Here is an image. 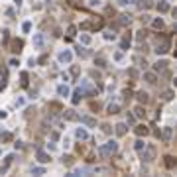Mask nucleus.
<instances>
[{"label":"nucleus","mask_w":177,"mask_h":177,"mask_svg":"<svg viewBox=\"0 0 177 177\" xmlns=\"http://www.w3.org/2000/svg\"><path fill=\"white\" fill-rule=\"evenodd\" d=\"M144 81L149 83V85H155L158 83V73H155V71H146L144 73Z\"/></svg>","instance_id":"nucleus-3"},{"label":"nucleus","mask_w":177,"mask_h":177,"mask_svg":"<svg viewBox=\"0 0 177 177\" xmlns=\"http://www.w3.org/2000/svg\"><path fill=\"white\" fill-rule=\"evenodd\" d=\"M22 47H24L22 39H14V42H12V51H14V53H20V51H22Z\"/></svg>","instance_id":"nucleus-16"},{"label":"nucleus","mask_w":177,"mask_h":177,"mask_svg":"<svg viewBox=\"0 0 177 177\" xmlns=\"http://www.w3.org/2000/svg\"><path fill=\"white\" fill-rule=\"evenodd\" d=\"M83 97H85L83 89H81V87H79V89H75V93H73V98H71V103H73V104H79Z\"/></svg>","instance_id":"nucleus-8"},{"label":"nucleus","mask_w":177,"mask_h":177,"mask_svg":"<svg viewBox=\"0 0 177 177\" xmlns=\"http://www.w3.org/2000/svg\"><path fill=\"white\" fill-rule=\"evenodd\" d=\"M51 140H59V134H57V132H51Z\"/></svg>","instance_id":"nucleus-47"},{"label":"nucleus","mask_w":177,"mask_h":177,"mask_svg":"<svg viewBox=\"0 0 177 177\" xmlns=\"http://www.w3.org/2000/svg\"><path fill=\"white\" fill-rule=\"evenodd\" d=\"M32 173H36V175H43V173H45V169H43V167H33Z\"/></svg>","instance_id":"nucleus-39"},{"label":"nucleus","mask_w":177,"mask_h":177,"mask_svg":"<svg viewBox=\"0 0 177 177\" xmlns=\"http://www.w3.org/2000/svg\"><path fill=\"white\" fill-rule=\"evenodd\" d=\"M75 53H77L79 57H89V55H91V51H89V49H85V47H81V45H77Z\"/></svg>","instance_id":"nucleus-19"},{"label":"nucleus","mask_w":177,"mask_h":177,"mask_svg":"<svg viewBox=\"0 0 177 177\" xmlns=\"http://www.w3.org/2000/svg\"><path fill=\"white\" fill-rule=\"evenodd\" d=\"M12 159H14V155H12V154H8V155H6V158H4V165L0 167V171H2V173H4L6 169H8V165H10V163H12Z\"/></svg>","instance_id":"nucleus-18"},{"label":"nucleus","mask_w":177,"mask_h":177,"mask_svg":"<svg viewBox=\"0 0 177 177\" xmlns=\"http://www.w3.org/2000/svg\"><path fill=\"white\" fill-rule=\"evenodd\" d=\"M81 43H85V45H89V43H91V36H87V33H83V36H81Z\"/></svg>","instance_id":"nucleus-36"},{"label":"nucleus","mask_w":177,"mask_h":177,"mask_svg":"<svg viewBox=\"0 0 177 177\" xmlns=\"http://www.w3.org/2000/svg\"><path fill=\"white\" fill-rule=\"evenodd\" d=\"M67 33H69V37L77 36V26H69V28H67Z\"/></svg>","instance_id":"nucleus-34"},{"label":"nucleus","mask_w":177,"mask_h":177,"mask_svg":"<svg viewBox=\"0 0 177 177\" xmlns=\"http://www.w3.org/2000/svg\"><path fill=\"white\" fill-rule=\"evenodd\" d=\"M75 134H77V138H79V140H89V132L85 130V128H77V132H75Z\"/></svg>","instance_id":"nucleus-15"},{"label":"nucleus","mask_w":177,"mask_h":177,"mask_svg":"<svg viewBox=\"0 0 177 177\" xmlns=\"http://www.w3.org/2000/svg\"><path fill=\"white\" fill-rule=\"evenodd\" d=\"M134 132H136V136H140V138H142V136H148L149 134V128H148V126H144V124H140V126H136V128H134Z\"/></svg>","instance_id":"nucleus-10"},{"label":"nucleus","mask_w":177,"mask_h":177,"mask_svg":"<svg viewBox=\"0 0 177 177\" xmlns=\"http://www.w3.org/2000/svg\"><path fill=\"white\" fill-rule=\"evenodd\" d=\"M20 77H22V87H28V73H26V71H22V73H20Z\"/></svg>","instance_id":"nucleus-33"},{"label":"nucleus","mask_w":177,"mask_h":177,"mask_svg":"<svg viewBox=\"0 0 177 177\" xmlns=\"http://www.w3.org/2000/svg\"><path fill=\"white\" fill-rule=\"evenodd\" d=\"M0 138L4 142H12V134H8V132H4L2 128H0Z\"/></svg>","instance_id":"nucleus-26"},{"label":"nucleus","mask_w":177,"mask_h":177,"mask_svg":"<svg viewBox=\"0 0 177 177\" xmlns=\"http://www.w3.org/2000/svg\"><path fill=\"white\" fill-rule=\"evenodd\" d=\"M140 6H142V10L144 8H152V0H140Z\"/></svg>","instance_id":"nucleus-35"},{"label":"nucleus","mask_w":177,"mask_h":177,"mask_svg":"<svg viewBox=\"0 0 177 177\" xmlns=\"http://www.w3.org/2000/svg\"><path fill=\"white\" fill-rule=\"evenodd\" d=\"M57 94H59V97H69V87H67V85H59V87H57Z\"/></svg>","instance_id":"nucleus-17"},{"label":"nucleus","mask_w":177,"mask_h":177,"mask_svg":"<svg viewBox=\"0 0 177 177\" xmlns=\"http://www.w3.org/2000/svg\"><path fill=\"white\" fill-rule=\"evenodd\" d=\"M144 148H146L144 140H136V142H134V149H136V152H138V154H140V152H142V149H144Z\"/></svg>","instance_id":"nucleus-24"},{"label":"nucleus","mask_w":177,"mask_h":177,"mask_svg":"<svg viewBox=\"0 0 177 177\" xmlns=\"http://www.w3.org/2000/svg\"><path fill=\"white\" fill-rule=\"evenodd\" d=\"M71 59H73V53H71L69 49L59 53V63H71Z\"/></svg>","instance_id":"nucleus-6"},{"label":"nucleus","mask_w":177,"mask_h":177,"mask_svg":"<svg viewBox=\"0 0 177 177\" xmlns=\"http://www.w3.org/2000/svg\"><path fill=\"white\" fill-rule=\"evenodd\" d=\"M116 152H118V144H116L114 140H112V142H106V144L100 146V149H98V154L103 155V158H110V155L116 154Z\"/></svg>","instance_id":"nucleus-1"},{"label":"nucleus","mask_w":177,"mask_h":177,"mask_svg":"<svg viewBox=\"0 0 177 177\" xmlns=\"http://www.w3.org/2000/svg\"><path fill=\"white\" fill-rule=\"evenodd\" d=\"M136 37H138V42L146 39V32H144V30H142V32H138V36H136Z\"/></svg>","instance_id":"nucleus-42"},{"label":"nucleus","mask_w":177,"mask_h":177,"mask_svg":"<svg viewBox=\"0 0 177 177\" xmlns=\"http://www.w3.org/2000/svg\"><path fill=\"white\" fill-rule=\"evenodd\" d=\"M79 118H81V122H83V124L91 126V128H93V126H97V120H94L93 116H79Z\"/></svg>","instance_id":"nucleus-13"},{"label":"nucleus","mask_w":177,"mask_h":177,"mask_svg":"<svg viewBox=\"0 0 177 177\" xmlns=\"http://www.w3.org/2000/svg\"><path fill=\"white\" fill-rule=\"evenodd\" d=\"M134 122H136V116L134 114H128V124H134Z\"/></svg>","instance_id":"nucleus-43"},{"label":"nucleus","mask_w":177,"mask_h":177,"mask_svg":"<svg viewBox=\"0 0 177 177\" xmlns=\"http://www.w3.org/2000/svg\"><path fill=\"white\" fill-rule=\"evenodd\" d=\"M128 47H130V36H126L124 39H122V42H120V49H124V51H126Z\"/></svg>","instance_id":"nucleus-25"},{"label":"nucleus","mask_w":177,"mask_h":177,"mask_svg":"<svg viewBox=\"0 0 177 177\" xmlns=\"http://www.w3.org/2000/svg\"><path fill=\"white\" fill-rule=\"evenodd\" d=\"M155 51H158V55H163V53H167V51H169V42H167V39H163L161 43H158Z\"/></svg>","instance_id":"nucleus-5"},{"label":"nucleus","mask_w":177,"mask_h":177,"mask_svg":"<svg viewBox=\"0 0 177 177\" xmlns=\"http://www.w3.org/2000/svg\"><path fill=\"white\" fill-rule=\"evenodd\" d=\"M163 159H165V167H169V169H173V167H175V159H173L171 155H165Z\"/></svg>","instance_id":"nucleus-21"},{"label":"nucleus","mask_w":177,"mask_h":177,"mask_svg":"<svg viewBox=\"0 0 177 177\" xmlns=\"http://www.w3.org/2000/svg\"><path fill=\"white\" fill-rule=\"evenodd\" d=\"M37 159H39L42 163H49V161H51V155L45 154L43 149H37Z\"/></svg>","instance_id":"nucleus-11"},{"label":"nucleus","mask_w":177,"mask_h":177,"mask_svg":"<svg viewBox=\"0 0 177 177\" xmlns=\"http://www.w3.org/2000/svg\"><path fill=\"white\" fill-rule=\"evenodd\" d=\"M108 112H110V114H116V112H120V104H108Z\"/></svg>","instance_id":"nucleus-30"},{"label":"nucleus","mask_w":177,"mask_h":177,"mask_svg":"<svg viewBox=\"0 0 177 177\" xmlns=\"http://www.w3.org/2000/svg\"><path fill=\"white\" fill-rule=\"evenodd\" d=\"M103 130H104V132L108 134V132H110V126H108V124H103Z\"/></svg>","instance_id":"nucleus-48"},{"label":"nucleus","mask_w":177,"mask_h":177,"mask_svg":"<svg viewBox=\"0 0 177 177\" xmlns=\"http://www.w3.org/2000/svg\"><path fill=\"white\" fill-rule=\"evenodd\" d=\"M130 20H132V16H130V14H122V16H120V24H122V26L130 24Z\"/></svg>","instance_id":"nucleus-29"},{"label":"nucleus","mask_w":177,"mask_h":177,"mask_svg":"<svg viewBox=\"0 0 177 177\" xmlns=\"http://www.w3.org/2000/svg\"><path fill=\"white\" fill-rule=\"evenodd\" d=\"M120 59H122V53H120V51L114 53V61H120Z\"/></svg>","instance_id":"nucleus-46"},{"label":"nucleus","mask_w":177,"mask_h":177,"mask_svg":"<svg viewBox=\"0 0 177 177\" xmlns=\"http://www.w3.org/2000/svg\"><path fill=\"white\" fill-rule=\"evenodd\" d=\"M128 75H130V77H134V79H136V77H138V71H136V69H130V71H128Z\"/></svg>","instance_id":"nucleus-44"},{"label":"nucleus","mask_w":177,"mask_h":177,"mask_svg":"<svg viewBox=\"0 0 177 177\" xmlns=\"http://www.w3.org/2000/svg\"><path fill=\"white\" fill-rule=\"evenodd\" d=\"M140 154H142V159H144V161H152V159H154V155H155V148H154V146L144 148Z\"/></svg>","instance_id":"nucleus-2"},{"label":"nucleus","mask_w":177,"mask_h":177,"mask_svg":"<svg viewBox=\"0 0 177 177\" xmlns=\"http://www.w3.org/2000/svg\"><path fill=\"white\" fill-rule=\"evenodd\" d=\"M114 128H116V134L118 136H124L126 134V124H116Z\"/></svg>","instance_id":"nucleus-27"},{"label":"nucleus","mask_w":177,"mask_h":177,"mask_svg":"<svg viewBox=\"0 0 177 177\" xmlns=\"http://www.w3.org/2000/svg\"><path fill=\"white\" fill-rule=\"evenodd\" d=\"M33 45L42 49V47L45 45V36H43V33H36V36H33Z\"/></svg>","instance_id":"nucleus-7"},{"label":"nucleus","mask_w":177,"mask_h":177,"mask_svg":"<svg viewBox=\"0 0 177 177\" xmlns=\"http://www.w3.org/2000/svg\"><path fill=\"white\" fill-rule=\"evenodd\" d=\"M132 2H136V0H126V4H132Z\"/></svg>","instance_id":"nucleus-50"},{"label":"nucleus","mask_w":177,"mask_h":177,"mask_svg":"<svg viewBox=\"0 0 177 177\" xmlns=\"http://www.w3.org/2000/svg\"><path fill=\"white\" fill-rule=\"evenodd\" d=\"M171 136H173L171 128H163V132H161V140L163 142H169V140H171Z\"/></svg>","instance_id":"nucleus-14"},{"label":"nucleus","mask_w":177,"mask_h":177,"mask_svg":"<svg viewBox=\"0 0 177 177\" xmlns=\"http://www.w3.org/2000/svg\"><path fill=\"white\" fill-rule=\"evenodd\" d=\"M0 118H6V112L4 110H0Z\"/></svg>","instance_id":"nucleus-49"},{"label":"nucleus","mask_w":177,"mask_h":177,"mask_svg":"<svg viewBox=\"0 0 177 177\" xmlns=\"http://www.w3.org/2000/svg\"><path fill=\"white\" fill-rule=\"evenodd\" d=\"M152 26H154L155 30H161V28H163V20H161V18H155L154 22H152Z\"/></svg>","instance_id":"nucleus-28"},{"label":"nucleus","mask_w":177,"mask_h":177,"mask_svg":"<svg viewBox=\"0 0 177 177\" xmlns=\"http://www.w3.org/2000/svg\"><path fill=\"white\" fill-rule=\"evenodd\" d=\"M104 39H114V33L108 30V32H104Z\"/></svg>","instance_id":"nucleus-41"},{"label":"nucleus","mask_w":177,"mask_h":177,"mask_svg":"<svg viewBox=\"0 0 177 177\" xmlns=\"http://www.w3.org/2000/svg\"><path fill=\"white\" fill-rule=\"evenodd\" d=\"M63 118L69 120V122H77V120H79V114H77L73 108H69V110H63Z\"/></svg>","instance_id":"nucleus-4"},{"label":"nucleus","mask_w":177,"mask_h":177,"mask_svg":"<svg viewBox=\"0 0 177 177\" xmlns=\"http://www.w3.org/2000/svg\"><path fill=\"white\" fill-rule=\"evenodd\" d=\"M134 63H136L138 67H142V69H146V67H148V63H146V59H142V57H138V55L134 57Z\"/></svg>","instance_id":"nucleus-22"},{"label":"nucleus","mask_w":177,"mask_h":177,"mask_svg":"<svg viewBox=\"0 0 177 177\" xmlns=\"http://www.w3.org/2000/svg\"><path fill=\"white\" fill-rule=\"evenodd\" d=\"M97 65L98 67H106V59H104V57H97Z\"/></svg>","instance_id":"nucleus-37"},{"label":"nucleus","mask_w":177,"mask_h":177,"mask_svg":"<svg viewBox=\"0 0 177 177\" xmlns=\"http://www.w3.org/2000/svg\"><path fill=\"white\" fill-rule=\"evenodd\" d=\"M136 97H138V100H140L142 104H146L149 100V97H148V93H144V91H140V93H136Z\"/></svg>","instance_id":"nucleus-20"},{"label":"nucleus","mask_w":177,"mask_h":177,"mask_svg":"<svg viewBox=\"0 0 177 177\" xmlns=\"http://www.w3.org/2000/svg\"><path fill=\"white\" fill-rule=\"evenodd\" d=\"M63 163H65V165H71V163H73V155H63Z\"/></svg>","instance_id":"nucleus-38"},{"label":"nucleus","mask_w":177,"mask_h":177,"mask_svg":"<svg viewBox=\"0 0 177 177\" xmlns=\"http://www.w3.org/2000/svg\"><path fill=\"white\" fill-rule=\"evenodd\" d=\"M14 2H16V4H18V6H20V4H22V0H14Z\"/></svg>","instance_id":"nucleus-51"},{"label":"nucleus","mask_w":177,"mask_h":177,"mask_svg":"<svg viewBox=\"0 0 177 177\" xmlns=\"http://www.w3.org/2000/svg\"><path fill=\"white\" fill-rule=\"evenodd\" d=\"M167 65H169V63H167V61H158V63H155V65H154V71H155V73H163V71H167Z\"/></svg>","instance_id":"nucleus-9"},{"label":"nucleus","mask_w":177,"mask_h":177,"mask_svg":"<svg viewBox=\"0 0 177 177\" xmlns=\"http://www.w3.org/2000/svg\"><path fill=\"white\" fill-rule=\"evenodd\" d=\"M22 30H24V32H30V30H32V22H24L22 24Z\"/></svg>","instance_id":"nucleus-40"},{"label":"nucleus","mask_w":177,"mask_h":177,"mask_svg":"<svg viewBox=\"0 0 177 177\" xmlns=\"http://www.w3.org/2000/svg\"><path fill=\"white\" fill-rule=\"evenodd\" d=\"M173 97H175V93H173L171 89H169V91H165V93H163V100H171Z\"/></svg>","instance_id":"nucleus-32"},{"label":"nucleus","mask_w":177,"mask_h":177,"mask_svg":"<svg viewBox=\"0 0 177 177\" xmlns=\"http://www.w3.org/2000/svg\"><path fill=\"white\" fill-rule=\"evenodd\" d=\"M87 173H93V167H79V169H75V171L71 173L69 177H75V175H87Z\"/></svg>","instance_id":"nucleus-12"},{"label":"nucleus","mask_w":177,"mask_h":177,"mask_svg":"<svg viewBox=\"0 0 177 177\" xmlns=\"http://www.w3.org/2000/svg\"><path fill=\"white\" fill-rule=\"evenodd\" d=\"M155 8H158L159 12H167V10H169V4H167V2H159Z\"/></svg>","instance_id":"nucleus-31"},{"label":"nucleus","mask_w":177,"mask_h":177,"mask_svg":"<svg viewBox=\"0 0 177 177\" xmlns=\"http://www.w3.org/2000/svg\"><path fill=\"white\" fill-rule=\"evenodd\" d=\"M134 116H136V118H144V116H146V112H144V108H142V104L134 108Z\"/></svg>","instance_id":"nucleus-23"},{"label":"nucleus","mask_w":177,"mask_h":177,"mask_svg":"<svg viewBox=\"0 0 177 177\" xmlns=\"http://www.w3.org/2000/svg\"><path fill=\"white\" fill-rule=\"evenodd\" d=\"M100 4V0H89V6H98Z\"/></svg>","instance_id":"nucleus-45"}]
</instances>
